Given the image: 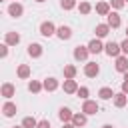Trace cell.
Wrapping results in <instances>:
<instances>
[{"instance_id":"e0dca14e","label":"cell","mask_w":128,"mask_h":128,"mask_svg":"<svg viewBox=\"0 0 128 128\" xmlns=\"http://www.w3.org/2000/svg\"><path fill=\"white\" fill-rule=\"evenodd\" d=\"M2 112H4V116H14L16 114V104H12V102H4V106H2Z\"/></svg>"},{"instance_id":"cb8c5ba5","label":"cell","mask_w":128,"mask_h":128,"mask_svg":"<svg viewBox=\"0 0 128 128\" xmlns=\"http://www.w3.org/2000/svg\"><path fill=\"white\" fill-rule=\"evenodd\" d=\"M18 76L20 78H28L30 76V66L28 64H20L18 66Z\"/></svg>"},{"instance_id":"484cf974","label":"cell","mask_w":128,"mask_h":128,"mask_svg":"<svg viewBox=\"0 0 128 128\" xmlns=\"http://www.w3.org/2000/svg\"><path fill=\"white\" fill-rule=\"evenodd\" d=\"M42 88H44V84H40V82H36V80H32V82L28 84V90H30V92H34V94H36V92H40Z\"/></svg>"},{"instance_id":"f1b7e54d","label":"cell","mask_w":128,"mask_h":128,"mask_svg":"<svg viewBox=\"0 0 128 128\" xmlns=\"http://www.w3.org/2000/svg\"><path fill=\"white\" fill-rule=\"evenodd\" d=\"M76 94H78L80 98H86V96H88V88H86V86H82V88H78V92H76Z\"/></svg>"},{"instance_id":"7c38bea8","label":"cell","mask_w":128,"mask_h":128,"mask_svg":"<svg viewBox=\"0 0 128 128\" xmlns=\"http://www.w3.org/2000/svg\"><path fill=\"white\" fill-rule=\"evenodd\" d=\"M58 118H60L62 122H70V120L74 118V114H72V110H70V108H60V112H58Z\"/></svg>"},{"instance_id":"8d00e7d4","label":"cell","mask_w":128,"mask_h":128,"mask_svg":"<svg viewBox=\"0 0 128 128\" xmlns=\"http://www.w3.org/2000/svg\"><path fill=\"white\" fill-rule=\"evenodd\" d=\"M102 128H114V126H110V124H104V126H102Z\"/></svg>"},{"instance_id":"30bf717a","label":"cell","mask_w":128,"mask_h":128,"mask_svg":"<svg viewBox=\"0 0 128 128\" xmlns=\"http://www.w3.org/2000/svg\"><path fill=\"white\" fill-rule=\"evenodd\" d=\"M88 50H90L92 54H98V52H102V50H104V46H102V42H100L98 38H94V40H90Z\"/></svg>"},{"instance_id":"60d3db41","label":"cell","mask_w":128,"mask_h":128,"mask_svg":"<svg viewBox=\"0 0 128 128\" xmlns=\"http://www.w3.org/2000/svg\"><path fill=\"white\" fill-rule=\"evenodd\" d=\"M124 2H128V0H124Z\"/></svg>"},{"instance_id":"44dd1931","label":"cell","mask_w":128,"mask_h":128,"mask_svg":"<svg viewBox=\"0 0 128 128\" xmlns=\"http://www.w3.org/2000/svg\"><path fill=\"white\" fill-rule=\"evenodd\" d=\"M98 96L102 98V100H110L112 96H116L114 92H112V88H108V86H104V88H100V92H98Z\"/></svg>"},{"instance_id":"277c9868","label":"cell","mask_w":128,"mask_h":128,"mask_svg":"<svg viewBox=\"0 0 128 128\" xmlns=\"http://www.w3.org/2000/svg\"><path fill=\"white\" fill-rule=\"evenodd\" d=\"M82 112L88 116V114H96L98 112V104L94 102V100H84V104H82Z\"/></svg>"},{"instance_id":"d6986e66","label":"cell","mask_w":128,"mask_h":128,"mask_svg":"<svg viewBox=\"0 0 128 128\" xmlns=\"http://www.w3.org/2000/svg\"><path fill=\"white\" fill-rule=\"evenodd\" d=\"M108 32H110V26H108V24H98V26H96V36H98V38L108 36Z\"/></svg>"},{"instance_id":"d6a6232c","label":"cell","mask_w":128,"mask_h":128,"mask_svg":"<svg viewBox=\"0 0 128 128\" xmlns=\"http://www.w3.org/2000/svg\"><path fill=\"white\" fill-rule=\"evenodd\" d=\"M120 48H122V52H124V54H128V38H126V40L120 44Z\"/></svg>"},{"instance_id":"d590c367","label":"cell","mask_w":128,"mask_h":128,"mask_svg":"<svg viewBox=\"0 0 128 128\" xmlns=\"http://www.w3.org/2000/svg\"><path fill=\"white\" fill-rule=\"evenodd\" d=\"M124 82H128V72H126V74H124Z\"/></svg>"},{"instance_id":"d4e9b609","label":"cell","mask_w":128,"mask_h":128,"mask_svg":"<svg viewBox=\"0 0 128 128\" xmlns=\"http://www.w3.org/2000/svg\"><path fill=\"white\" fill-rule=\"evenodd\" d=\"M22 126H24V128H36V126H38V122H36V118L26 116V118L22 120Z\"/></svg>"},{"instance_id":"5bb4252c","label":"cell","mask_w":128,"mask_h":128,"mask_svg":"<svg viewBox=\"0 0 128 128\" xmlns=\"http://www.w3.org/2000/svg\"><path fill=\"white\" fill-rule=\"evenodd\" d=\"M28 54H30L32 58L42 56V46H40V44H36V42H34V44H30V46H28Z\"/></svg>"},{"instance_id":"8fae6325","label":"cell","mask_w":128,"mask_h":128,"mask_svg":"<svg viewBox=\"0 0 128 128\" xmlns=\"http://www.w3.org/2000/svg\"><path fill=\"white\" fill-rule=\"evenodd\" d=\"M64 92L66 94H74V92H78V84H76V80H64Z\"/></svg>"},{"instance_id":"74e56055","label":"cell","mask_w":128,"mask_h":128,"mask_svg":"<svg viewBox=\"0 0 128 128\" xmlns=\"http://www.w3.org/2000/svg\"><path fill=\"white\" fill-rule=\"evenodd\" d=\"M14 128H24V126H14Z\"/></svg>"},{"instance_id":"7a4b0ae2","label":"cell","mask_w":128,"mask_h":128,"mask_svg":"<svg viewBox=\"0 0 128 128\" xmlns=\"http://www.w3.org/2000/svg\"><path fill=\"white\" fill-rule=\"evenodd\" d=\"M104 50H106V54H108V56H114V58H118V56H120V52H122L120 44H116V42H108V44L104 46Z\"/></svg>"},{"instance_id":"52a82bcc","label":"cell","mask_w":128,"mask_h":128,"mask_svg":"<svg viewBox=\"0 0 128 128\" xmlns=\"http://www.w3.org/2000/svg\"><path fill=\"white\" fill-rule=\"evenodd\" d=\"M116 70L122 72V74L128 72V58H126V56H118V58H116Z\"/></svg>"},{"instance_id":"6da1fadb","label":"cell","mask_w":128,"mask_h":128,"mask_svg":"<svg viewBox=\"0 0 128 128\" xmlns=\"http://www.w3.org/2000/svg\"><path fill=\"white\" fill-rule=\"evenodd\" d=\"M40 34L46 36V38H50V36L56 34V26H54L50 20H48V22H42V24H40Z\"/></svg>"},{"instance_id":"9a60e30c","label":"cell","mask_w":128,"mask_h":128,"mask_svg":"<svg viewBox=\"0 0 128 128\" xmlns=\"http://www.w3.org/2000/svg\"><path fill=\"white\" fill-rule=\"evenodd\" d=\"M42 84H44V90H48V92H54L58 88V80L56 78H46Z\"/></svg>"},{"instance_id":"f35d334b","label":"cell","mask_w":128,"mask_h":128,"mask_svg":"<svg viewBox=\"0 0 128 128\" xmlns=\"http://www.w3.org/2000/svg\"><path fill=\"white\" fill-rule=\"evenodd\" d=\"M126 38H128V28H126Z\"/></svg>"},{"instance_id":"836d02e7","label":"cell","mask_w":128,"mask_h":128,"mask_svg":"<svg viewBox=\"0 0 128 128\" xmlns=\"http://www.w3.org/2000/svg\"><path fill=\"white\" fill-rule=\"evenodd\" d=\"M122 92L128 94V82H122Z\"/></svg>"},{"instance_id":"ba28073f","label":"cell","mask_w":128,"mask_h":128,"mask_svg":"<svg viewBox=\"0 0 128 128\" xmlns=\"http://www.w3.org/2000/svg\"><path fill=\"white\" fill-rule=\"evenodd\" d=\"M56 36H58L60 40H68V38L72 36V28H70V26H60V28L56 30Z\"/></svg>"},{"instance_id":"ab89813d","label":"cell","mask_w":128,"mask_h":128,"mask_svg":"<svg viewBox=\"0 0 128 128\" xmlns=\"http://www.w3.org/2000/svg\"><path fill=\"white\" fill-rule=\"evenodd\" d=\"M36 2H44V0H36Z\"/></svg>"},{"instance_id":"4316f807","label":"cell","mask_w":128,"mask_h":128,"mask_svg":"<svg viewBox=\"0 0 128 128\" xmlns=\"http://www.w3.org/2000/svg\"><path fill=\"white\" fill-rule=\"evenodd\" d=\"M60 6H62L64 10H72V8L76 6V0H60Z\"/></svg>"},{"instance_id":"9c48e42d","label":"cell","mask_w":128,"mask_h":128,"mask_svg":"<svg viewBox=\"0 0 128 128\" xmlns=\"http://www.w3.org/2000/svg\"><path fill=\"white\" fill-rule=\"evenodd\" d=\"M20 42V34L18 32H6V38H4V44L12 46V44H18Z\"/></svg>"},{"instance_id":"ac0fdd59","label":"cell","mask_w":128,"mask_h":128,"mask_svg":"<svg viewBox=\"0 0 128 128\" xmlns=\"http://www.w3.org/2000/svg\"><path fill=\"white\" fill-rule=\"evenodd\" d=\"M72 124L76 126V128H80V126H86V114L82 112V114H74V118H72Z\"/></svg>"},{"instance_id":"603a6c76","label":"cell","mask_w":128,"mask_h":128,"mask_svg":"<svg viewBox=\"0 0 128 128\" xmlns=\"http://www.w3.org/2000/svg\"><path fill=\"white\" fill-rule=\"evenodd\" d=\"M64 76H66V80H74V76H76V66H72V64L64 66Z\"/></svg>"},{"instance_id":"f546056e","label":"cell","mask_w":128,"mask_h":128,"mask_svg":"<svg viewBox=\"0 0 128 128\" xmlns=\"http://www.w3.org/2000/svg\"><path fill=\"white\" fill-rule=\"evenodd\" d=\"M0 54H2V58L8 56V44H2V46H0Z\"/></svg>"},{"instance_id":"8992f818","label":"cell","mask_w":128,"mask_h":128,"mask_svg":"<svg viewBox=\"0 0 128 128\" xmlns=\"http://www.w3.org/2000/svg\"><path fill=\"white\" fill-rule=\"evenodd\" d=\"M88 52H90L88 46H76L74 48V58L76 60H86L88 58Z\"/></svg>"},{"instance_id":"4dcf8cb0","label":"cell","mask_w":128,"mask_h":128,"mask_svg":"<svg viewBox=\"0 0 128 128\" xmlns=\"http://www.w3.org/2000/svg\"><path fill=\"white\" fill-rule=\"evenodd\" d=\"M36 128H50V122H48V120H40Z\"/></svg>"},{"instance_id":"83f0119b","label":"cell","mask_w":128,"mask_h":128,"mask_svg":"<svg viewBox=\"0 0 128 128\" xmlns=\"http://www.w3.org/2000/svg\"><path fill=\"white\" fill-rule=\"evenodd\" d=\"M78 10H80L82 14H88V12L92 10V6H90L88 2H80V6H78Z\"/></svg>"},{"instance_id":"e575fe53","label":"cell","mask_w":128,"mask_h":128,"mask_svg":"<svg viewBox=\"0 0 128 128\" xmlns=\"http://www.w3.org/2000/svg\"><path fill=\"white\" fill-rule=\"evenodd\" d=\"M62 128H76V126H74V124H64Z\"/></svg>"},{"instance_id":"3957f363","label":"cell","mask_w":128,"mask_h":128,"mask_svg":"<svg viewBox=\"0 0 128 128\" xmlns=\"http://www.w3.org/2000/svg\"><path fill=\"white\" fill-rule=\"evenodd\" d=\"M98 72H100V66H98L96 62H86V66H84V74H86L88 78L98 76Z\"/></svg>"},{"instance_id":"ffe728a7","label":"cell","mask_w":128,"mask_h":128,"mask_svg":"<svg viewBox=\"0 0 128 128\" xmlns=\"http://www.w3.org/2000/svg\"><path fill=\"white\" fill-rule=\"evenodd\" d=\"M2 96H4V98H12V96H14V86H12L10 82L2 84Z\"/></svg>"},{"instance_id":"5b68a950","label":"cell","mask_w":128,"mask_h":128,"mask_svg":"<svg viewBox=\"0 0 128 128\" xmlns=\"http://www.w3.org/2000/svg\"><path fill=\"white\" fill-rule=\"evenodd\" d=\"M22 12H24V8H22V4H18V2H12V4L8 6V14L14 16V18L22 16Z\"/></svg>"},{"instance_id":"1f68e13d","label":"cell","mask_w":128,"mask_h":128,"mask_svg":"<svg viewBox=\"0 0 128 128\" xmlns=\"http://www.w3.org/2000/svg\"><path fill=\"white\" fill-rule=\"evenodd\" d=\"M112 6L114 8H122L124 6V0H112Z\"/></svg>"},{"instance_id":"4fadbf2b","label":"cell","mask_w":128,"mask_h":128,"mask_svg":"<svg viewBox=\"0 0 128 128\" xmlns=\"http://www.w3.org/2000/svg\"><path fill=\"white\" fill-rule=\"evenodd\" d=\"M106 24H108L110 28H118V26H120V16H118L116 12H110V14H108V22H106Z\"/></svg>"},{"instance_id":"7402d4cb","label":"cell","mask_w":128,"mask_h":128,"mask_svg":"<svg viewBox=\"0 0 128 128\" xmlns=\"http://www.w3.org/2000/svg\"><path fill=\"white\" fill-rule=\"evenodd\" d=\"M96 12L102 14V16H108V14H110V6H108L106 2H98V4H96Z\"/></svg>"},{"instance_id":"2e32d148","label":"cell","mask_w":128,"mask_h":128,"mask_svg":"<svg viewBox=\"0 0 128 128\" xmlns=\"http://www.w3.org/2000/svg\"><path fill=\"white\" fill-rule=\"evenodd\" d=\"M126 102H128V96H126L124 92H118V94L114 96V104H116L118 108H124V106H126Z\"/></svg>"}]
</instances>
